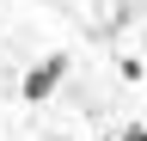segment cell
Segmentation results:
<instances>
[{"label":"cell","instance_id":"1","mask_svg":"<svg viewBox=\"0 0 147 141\" xmlns=\"http://www.w3.org/2000/svg\"><path fill=\"white\" fill-rule=\"evenodd\" d=\"M61 80H67V55H61V49H49V55H43V61L25 74V104H43V98H49Z\"/></svg>","mask_w":147,"mask_h":141},{"label":"cell","instance_id":"3","mask_svg":"<svg viewBox=\"0 0 147 141\" xmlns=\"http://www.w3.org/2000/svg\"><path fill=\"white\" fill-rule=\"evenodd\" d=\"M104 141H117V135H104Z\"/></svg>","mask_w":147,"mask_h":141},{"label":"cell","instance_id":"2","mask_svg":"<svg viewBox=\"0 0 147 141\" xmlns=\"http://www.w3.org/2000/svg\"><path fill=\"white\" fill-rule=\"evenodd\" d=\"M117 141H147V123H129V129H123Z\"/></svg>","mask_w":147,"mask_h":141}]
</instances>
